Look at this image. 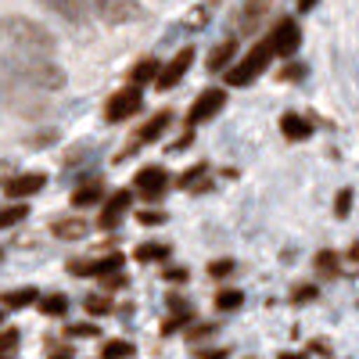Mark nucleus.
<instances>
[{
  "label": "nucleus",
  "mask_w": 359,
  "mask_h": 359,
  "mask_svg": "<svg viewBox=\"0 0 359 359\" xmlns=\"http://www.w3.org/2000/svg\"><path fill=\"white\" fill-rule=\"evenodd\" d=\"M0 36H4L18 54L47 57L54 50V33H50L47 25L25 18V15H4V18H0Z\"/></svg>",
  "instance_id": "nucleus-1"
},
{
  "label": "nucleus",
  "mask_w": 359,
  "mask_h": 359,
  "mask_svg": "<svg viewBox=\"0 0 359 359\" xmlns=\"http://www.w3.org/2000/svg\"><path fill=\"white\" fill-rule=\"evenodd\" d=\"M11 79L25 83V86H36V90H62L65 86V69L54 65L50 57H33V54H15L0 62Z\"/></svg>",
  "instance_id": "nucleus-2"
},
{
  "label": "nucleus",
  "mask_w": 359,
  "mask_h": 359,
  "mask_svg": "<svg viewBox=\"0 0 359 359\" xmlns=\"http://www.w3.org/2000/svg\"><path fill=\"white\" fill-rule=\"evenodd\" d=\"M273 57H277V54H273V43H269V36L259 40V43H252L248 54L226 72V83H230V86H245V83L259 79V76L269 69V62H273Z\"/></svg>",
  "instance_id": "nucleus-3"
},
{
  "label": "nucleus",
  "mask_w": 359,
  "mask_h": 359,
  "mask_svg": "<svg viewBox=\"0 0 359 359\" xmlns=\"http://www.w3.org/2000/svg\"><path fill=\"white\" fill-rule=\"evenodd\" d=\"M90 8H94V15L108 25H126V22L144 18V8L137 0H90Z\"/></svg>",
  "instance_id": "nucleus-4"
},
{
  "label": "nucleus",
  "mask_w": 359,
  "mask_h": 359,
  "mask_svg": "<svg viewBox=\"0 0 359 359\" xmlns=\"http://www.w3.org/2000/svg\"><path fill=\"white\" fill-rule=\"evenodd\" d=\"M223 104H226V94H223L219 86H208V90H201L198 101H191V108H187V130H191V126L208 123V118H216V115L223 111Z\"/></svg>",
  "instance_id": "nucleus-5"
},
{
  "label": "nucleus",
  "mask_w": 359,
  "mask_h": 359,
  "mask_svg": "<svg viewBox=\"0 0 359 359\" xmlns=\"http://www.w3.org/2000/svg\"><path fill=\"white\" fill-rule=\"evenodd\" d=\"M140 90L137 86H123V90H115V94L104 101V118L108 123H126V118H133L140 111Z\"/></svg>",
  "instance_id": "nucleus-6"
},
{
  "label": "nucleus",
  "mask_w": 359,
  "mask_h": 359,
  "mask_svg": "<svg viewBox=\"0 0 359 359\" xmlns=\"http://www.w3.org/2000/svg\"><path fill=\"white\" fill-rule=\"evenodd\" d=\"M191 65H194V47H180V50L169 57V65H162L155 86H158V90H172V86H180V83H184V76L191 72Z\"/></svg>",
  "instance_id": "nucleus-7"
},
{
  "label": "nucleus",
  "mask_w": 359,
  "mask_h": 359,
  "mask_svg": "<svg viewBox=\"0 0 359 359\" xmlns=\"http://www.w3.org/2000/svg\"><path fill=\"white\" fill-rule=\"evenodd\" d=\"M133 187H137L140 198L158 201V198L169 191V172H165L162 165H144V169L137 172V180H133Z\"/></svg>",
  "instance_id": "nucleus-8"
},
{
  "label": "nucleus",
  "mask_w": 359,
  "mask_h": 359,
  "mask_svg": "<svg viewBox=\"0 0 359 359\" xmlns=\"http://www.w3.org/2000/svg\"><path fill=\"white\" fill-rule=\"evenodd\" d=\"M269 43H273V54L277 57H291L298 50V43H302V29H298L294 18H280L277 29L269 33Z\"/></svg>",
  "instance_id": "nucleus-9"
},
{
  "label": "nucleus",
  "mask_w": 359,
  "mask_h": 359,
  "mask_svg": "<svg viewBox=\"0 0 359 359\" xmlns=\"http://www.w3.org/2000/svg\"><path fill=\"white\" fill-rule=\"evenodd\" d=\"M130 208H133V191H115V194H108L104 205H101V219H97L101 230H115Z\"/></svg>",
  "instance_id": "nucleus-10"
},
{
  "label": "nucleus",
  "mask_w": 359,
  "mask_h": 359,
  "mask_svg": "<svg viewBox=\"0 0 359 359\" xmlns=\"http://www.w3.org/2000/svg\"><path fill=\"white\" fill-rule=\"evenodd\" d=\"M123 255H118V252H111V255H104V259H90V262H69V269H72V273L76 277H115L118 273V269H123Z\"/></svg>",
  "instance_id": "nucleus-11"
},
{
  "label": "nucleus",
  "mask_w": 359,
  "mask_h": 359,
  "mask_svg": "<svg viewBox=\"0 0 359 359\" xmlns=\"http://www.w3.org/2000/svg\"><path fill=\"white\" fill-rule=\"evenodd\" d=\"M43 187H47V172H18V176H11L8 184H4V194L15 198V201H22V198L40 194Z\"/></svg>",
  "instance_id": "nucleus-12"
},
{
  "label": "nucleus",
  "mask_w": 359,
  "mask_h": 359,
  "mask_svg": "<svg viewBox=\"0 0 359 359\" xmlns=\"http://www.w3.org/2000/svg\"><path fill=\"white\" fill-rule=\"evenodd\" d=\"M266 15H269V0H245L241 11H237V25H241L245 33H255L266 22Z\"/></svg>",
  "instance_id": "nucleus-13"
},
{
  "label": "nucleus",
  "mask_w": 359,
  "mask_h": 359,
  "mask_svg": "<svg viewBox=\"0 0 359 359\" xmlns=\"http://www.w3.org/2000/svg\"><path fill=\"white\" fill-rule=\"evenodd\" d=\"M90 230V223L83 216H65V219H54L50 223V233L57 237V241H83Z\"/></svg>",
  "instance_id": "nucleus-14"
},
{
  "label": "nucleus",
  "mask_w": 359,
  "mask_h": 359,
  "mask_svg": "<svg viewBox=\"0 0 359 359\" xmlns=\"http://www.w3.org/2000/svg\"><path fill=\"white\" fill-rule=\"evenodd\" d=\"M169 123H172V111H158V115H151L147 118V126L133 137V144L130 147H144V144H155L165 130H169Z\"/></svg>",
  "instance_id": "nucleus-15"
},
{
  "label": "nucleus",
  "mask_w": 359,
  "mask_h": 359,
  "mask_svg": "<svg viewBox=\"0 0 359 359\" xmlns=\"http://www.w3.org/2000/svg\"><path fill=\"white\" fill-rule=\"evenodd\" d=\"M280 130H284L287 140H309L313 137V123H309L306 115H298V111H287L280 118Z\"/></svg>",
  "instance_id": "nucleus-16"
},
{
  "label": "nucleus",
  "mask_w": 359,
  "mask_h": 359,
  "mask_svg": "<svg viewBox=\"0 0 359 359\" xmlns=\"http://www.w3.org/2000/svg\"><path fill=\"white\" fill-rule=\"evenodd\" d=\"M43 8H50L54 15H62L65 22H83L86 18V0H40Z\"/></svg>",
  "instance_id": "nucleus-17"
},
{
  "label": "nucleus",
  "mask_w": 359,
  "mask_h": 359,
  "mask_svg": "<svg viewBox=\"0 0 359 359\" xmlns=\"http://www.w3.org/2000/svg\"><path fill=\"white\" fill-rule=\"evenodd\" d=\"M0 309H25V306H33V302H40V291L36 287H15V291H4L0 294Z\"/></svg>",
  "instance_id": "nucleus-18"
},
{
  "label": "nucleus",
  "mask_w": 359,
  "mask_h": 359,
  "mask_svg": "<svg viewBox=\"0 0 359 359\" xmlns=\"http://www.w3.org/2000/svg\"><path fill=\"white\" fill-rule=\"evenodd\" d=\"M233 54H237V40H223L212 54H208V62H205L208 72H223V69L230 65V57H233Z\"/></svg>",
  "instance_id": "nucleus-19"
},
{
  "label": "nucleus",
  "mask_w": 359,
  "mask_h": 359,
  "mask_svg": "<svg viewBox=\"0 0 359 359\" xmlns=\"http://www.w3.org/2000/svg\"><path fill=\"white\" fill-rule=\"evenodd\" d=\"M104 198V187L101 184H83L79 191H72V208H90Z\"/></svg>",
  "instance_id": "nucleus-20"
},
{
  "label": "nucleus",
  "mask_w": 359,
  "mask_h": 359,
  "mask_svg": "<svg viewBox=\"0 0 359 359\" xmlns=\"http://www.w3.org/2000/svg\"><path fill=\"white\" fill-rule=\"evenodd\" d=\"M158 72H162V65L155 62V57H144V62H137L133 72H130V86H140L147 79H158Z\"/></svg>",
  "instance_id": "nucleus-21"
},
{
  "label": "nucleus",
  "mask_w": 359,
  "mask_h": 359,
  "mask_svg": "<svg viewBox=\"0 0 359 359\" xmlns=\"http://www.w3.org/2000/svg\"><path fill=\"white\" fill-rule=\"evenodd\" d=\"M338 255L331 252V248H323V252H316V259H313V269H316V273L320 277H327V280H331V277H338Z\"/></svg>",
  "instance_id": "nucleus-22"
},
{
  "label": "nucleus",
  "mask_w": 359,
  "mask_h": 359,
  "mask_svg": "<svg viewBox=\"0 0 359 359\" xmlns=\"http://www.w3.org/2000/svg\"><path fill=\"white\" fill-rule=\"evenodd\" d=\"M101 359H133V341H123V338L104 341L101 345Z\"/></svg>",
  "instance_id": "nucleus-23"
},
{
  "label": "nucleus",
  "mask_w": 359,
  "mask_h": 359,
  "mask_svg": "<svg viewBox=\"0 0 359 359\" xmlns=\"http://www.w3.org/2000/svg\"><path fill=\"white\" fill-rule=\"evenodd\" d=\"M40 313L43 316H65L69 313V298L65 294H43L40 298Z\"/></svg>",
  "instance_id": "nucleus-24"
},
{
  "label": "nucleus",
  "mask_w": 359,
  "mask_h": 359,
  "mask_svg": "<svg viewBox=\"0 0 359 359\" xmlns=\"http://www.w3.org/2000/svg\"><path fill=\"white\" fill-rule=\"evenodd\" d=\"M241 302H245V294H241V291H233V287H230V291H219V294L212 298V306H216L219 313H233V309H241Z\"/></svg>",
  "instance_id": "nucleus-25"
},
{
  "label": "nucleus",
  "mask_w": 359,
  "mask_h": 359,
  "mask_svg": "<svg viewBox=\"0 0 359 359\" xmlns=\"http://www.w3.org/2000/svg\"><path fill=\"white\" fill-rule=\"evenodd\" d=\"M165 255H169V248L158 245V241H144V245L137 248V262H162Z\"/></svg>",
  "instance_id": "nucleus-26"
},
{
  "label": "nucleus",
  "mask_w": 359,
  "mask_h": 359,
  "mask_svg": "<svg viewBox=\"0 0 359 359\" xmlns=\"http://www.w3.org/2000/svg\"><path fill=\"white\" fill-rule=\"evenodd\" d=\"M25 216H29V208H25V205H8V208H0V230L18 226Z\"/></svg>",
  "instance_id": "nucleus-27"
},
{
  "label": "nucleus",
  "mask_w": 359,
  "mask_h": 359,
  "mask_svg": "<svg viewBox=\"0 0 359 359\" xmlns=\"http://www.w3.org/2000/svg\"><path fill=\"white\" fill-rule=\"evenodd\" d=\"M83 306H86L90 316H108V313H111V298H108V294H90Z\"/></svg>",
  "instance_id": "nucleus-28"
},
{
  "label": "nucleus",
  "mask_w": 359,
  "mask_h": 359,
  "mask_svg": "<svg viewBox=\"0 0 359 359\" xmlns=\"http://www.w3.org/2000/svg\"><path fill=\"white\" fill-rule=\"evenodd\" d=\"M320 291H316V284H294L291 287V306H306V302H313Z\"/></svg>",
  "instance_id": "nucleus-29"
},
{
  "label": "nucleus",
  "mask_w": 359,
  "mask_h": 359,
  "mask_svg": "<svg viewBox=\"0 0 359 359\" xmlns=\"http://www.w3.org/2000/svg\"><path fill=\"white\" fill-rule=\"evenodd\" d=\"M233 273V259H216V262H208V277L212 280H223Z\"/></svg>",
  "instance_id": "nucleus-30"
},
{
  "label": "nucleus",
  "mask_w": 359,
  "mask_h": 359,
  "mask_svg": "<svg viewBox=\"0 0 359 359\" xmlns=\"http://www.w3.org/2000/svg\"><path fill=\"white\" fill-rule=\"evenodd\" d=\"M191 320H194V313H180V316H169V320L162 323V334H172V331H180V327H191Z\"/></svg>",
  "instance_id": "nucleus-31"
},
{
  "label": "nucleus",
  "mask_w": 359,
  "mask_h": 359,
  "mask_svg": "<svg viewBox=\"0 0 359 359\" xmlns=\"http://www.w3.org/2000/svg\"><path fill=\"white\" fill-rule=\"evenodd\" d=\"M205 169H208V165H205V162H201V165H194V169H187V172H184V176H180V180H176V184H180V187H187V191H191V187H194V184H198V176H201V172H205Z\"/></svg>",
  "instance_id": "nucleus-32"
},
{
  "label": "nucleus",
  "mask_w": 359,
  "mask_h": 359,
  "mask_svg": "<svg viewBox=\"0 0 359 359\" xmlns=\"http://www.w3.org/2000/svg\"><path fill=\"white\" fill-rule=\"evenodd\" d=\"M348 208H352V191L345 187V191L338 194V201H334V216H338V219H345V216H348Z\"/></svg>",
  "instance_id": "nucleus-33"
},
{
  "label": "nucleus",
  "mask_w": 359,
  "mask_h": 359,
  "mask_svg": "<svg viewBox=\"0 0 359 359\" xmlns=\"http://www.w3.org/2000/svg\"><path fill=\"white\" fill-rule=\"evenodd\" d=\"M65 334H69V338H94V334H97V327H94V323H72Z\"/></svg>",
  "instance_id": "nucleus-34"
},
{
  "label": "nucleus",
  "mask_w": 359,
  "mask_h": 359,
  "mask_svg": "<svg viewBox=\"0 0 359 359\" xmlns=\"http://www.w3.org/2000/svg\"><path fill=\"white\" fill-rule=\"evenodd\" d=\"M165 306H169V313H172V316H180V313H194V309H191L180 294H169V298H165Z\"/></svg>",
  "instance_id": "nucleus-35"
},
{
  "label": "nucleus",
  "mask_w": 359,
  "mask_h": 359,
  "mask_svg": "<svg viewBox=\"0 0 359 359\" xmlns=\"http://www.w3.org/2000/svg\"><path fill=\"white\" fill-rule=\"evenodd\" d=\"M18 345V331H0V355H8Z\"/></svg>",
  "instance_id": "nucleus-36"
},
{
  "label": "nucleus",
  "mask_w": 359,
  "mask_h": 359,
  "mask_svg": "<svg viewBox=\"0 0 359 359\" xmlns=\"http://www.w3.org/2000/svg\"><path fill=\"white\" fill-rule=\"evenodd\" d=\"M140 223H144V226H158V223H165V212H158V208H147V212H140Z\"/></svg>",
  "instance_id": "nucleus-37"
},
{
  "label": "nucleus",
  "mask_w": 359,
  "mask_h": 359,
  "mask_svg": "<svg viewBox=\"0 0 359 359\" xmlns=\"http://www.w3.org/2000/svg\"><path fill=\"white\" fill-rule=\"evenodd\" d=\"M302 76H306V65H287V69L280 72L284 83H294V79H302Z\"/></svg>",
  "instance_id": "nucleus-38"
},
{
  "label": "nucleus",
  "mask_w": 359,
  "mask_h": 359,
  "mask_svg": "<svg viewBox=\"0 0 359 359\" xmlns=\"http://www.w3.org/2000/svg\"><path fill=\"white\" fill-rule=\"evenodd\" d=\"M162 277H165V280H172V284H184V280H187V269H180V266H172V269H165Z\"/></svg>",
  "instance_id": "nucleus-39"
},
{
  "label": "nucleus",
  "mask_w": 359,
  "mask_h": 359,
  "mask_svg": "<svg viewBox=\"0 0 359 359\" xmlns=\"http://www.w3.org/2000/svg\"><path fill=\"white\" fill-rule=\"evenodd\" d=\"M198 359H226V348H198Z\"/></svg>",
  "instance_id": "nucleus-40"
},
{
  "label": "nucleus",
  "mask_w": 359,
  "mask_h": 359,
  "mask_svg": "<svg viewBox=\"0 0 359 359\" xmlns=\"http://www.w3.org/2000/svg\"><path fill=\"white\" fill-rule=\"evenodd\" d=\"M212 331H216V327H208V323H201V327H194V331H187V338H194V341H198V338H208V334H212Z\"/></svg>",
  "instance_id": "nucleus-41"
},
{
  "label": "nucleus",
  "mask_w": 359,
  "mask_h": 359,
  "mask_svg": "<svg viewBox=\"0 0 359 359\" xmlns=\"http://www.w3.org/2000/svg\"><path fill=\"white\" fill-rule=\"evenodd\" d=\"M348 259H352V262H359V245H352V248H348Z\"/></svg>",
  "instance_id": "nucleus-42"
},
{
  "label": "nucleus",
  "mask_w": 359,
  "mask_h": 359,
  "mask_svg": "<svg viewBox=\"0 0 359 359\" xmlns=\"http://www.w3.org/2000/svg\"><path fill=\"white\" fill-rule=\"evenodd\" d=\"M50 359H72L69 352H57V355H50Z\"/></svg>",
  "instance_id": "nucleus-43"
},
{
  "label": "nucleus",
  "mask_w": 359,
  "mask_h": 359,
  "mask_svg": "<svg viewBox=\"0 0 359 359\" xmlns=\"http://www.w3.org/2000/svg\"><path fill=\"white\" fill-rule=\"evenodd\" d=\"M0 323H4V309H0Z\"/></svg>",
  "instance_id": "nucleus-44"
},
{
  "label": "nucleus",
  "mask_w": 359,
  "mask_h": 359,
  "mask_svg": "<svg viewBox=\"0 0 359 359\" xmlns=\"http://www.w3.org/2000/svg\"><path fill=\"white\" fill-rule=\"evenodd\" d=\"M0 359H11V355H0Z\"/></svg>",
  "instance_id": "nucleus-45"
}]
</instances>
